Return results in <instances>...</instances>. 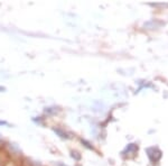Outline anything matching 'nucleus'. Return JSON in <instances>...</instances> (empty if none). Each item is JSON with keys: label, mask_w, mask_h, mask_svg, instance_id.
Listing matches in <instances>:
<instances>
[{"label": "nucleus", "mask_w": 168, "mask_h": 166, "mask_svg": "<svg viewBox=\"0 0 168 166\" xmlns=\"http://www.w3.org/2000/svg\"><path fill=\"white\" fill-rule=\"evenodd\" d=\"M147 154L148 157L150 158L151 162H158L159 158L161 157V152L158 149V148H155V147H151V148H148L147 149Z\"/></svg>", "instance_id": "obj_1"}, {"label": "nucleus", "mask_w": 168, "mask_h": 166, "mask_svg": "<svg viewBox=\"0 0 168 166\" xmlns=\"http://www.w3.org/2000/svg\"><path fill=\"white\" fill-rule=\"evenodd\" d=\"M54 131H55L56 134H58L61 137H63V138H68V136L66 135V134H64L63 131H62V130H60V129H54Z\"/></svg>", "instance_id": "obj_2"}, {"label": "nucleus", "mask_w": 168, "mask_h": 166, "mask_svg": "<svg viewBox=\"0 0 168 166\" xmlns=\"http://www.w3.org/2000/svg\"><path fill=\"white\" fill-rule=\"evenodd\" d=\"M5 91H6V88L2 86V85H0V92H5Z\"/></svg>", "instance_id": "obj_3"}, {"label": "nucleus", "mask_w": 168, "mask_h": 166, "mask_svg": "<svg viewBox=\"0 0 168 166\" xmlns=\"http://www.w3.org/2000/svg\"><path fill=\"white\" fill-rule=\"evenodd\" d=\"M0 124H7L6 121H0Z\"/></svg>", "instance_id": "obj_4"}, {"label": "nucleus", "mask_w": 168, "mask_h": 166, "mask_svg": "<svg viewBox=\"0 0 168 166\" xmlns=\"http://www.w3.org/2000/svg\"><path fill=\"white\" fill-rule=\"evenodd\" d=\"M57 165L58 166H65V165H63V164H61V163H57Z\"/></svg>", "instance_id": "obj_5"}]
</instances>
